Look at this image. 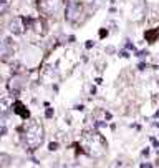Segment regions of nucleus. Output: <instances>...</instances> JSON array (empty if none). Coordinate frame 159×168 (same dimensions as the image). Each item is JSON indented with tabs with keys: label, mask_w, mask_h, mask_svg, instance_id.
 Returning <instances> with one entry per match:
<instances>
[{
	"label": "nucleus",
	"mask_w": 159,
	"mask_h": 168,
	"mask_svg": "<svg viewBox=\"0 0 159 168\" xmlns=\"http://www.w3.org/2000/svg\"><path fill=\"white\" fill-rule=\"evenodd\" d=\"M23 140H25V143L30 150H37L38 146L43 143V128H41V125L40 123H31L30 127H28V130L25 131Z\"/></svg>",
	"instance_id": "f257e3e1"
},
{
	"label": "nucleus",
	"mask_w": 159,
	"mask_h": 168,
	"mask_svg": "<svg viewBox=\"0 0 159 168\" xmlns=\"http://www.w3.org/2000/svg\"><path fill=\"white\" fill-rule=\"evenodd\" d=\"M84 152L91 156H101L106 152V143L100 135H90L84 140Z\"/></svg>",
	"instance_id": "f03ea898"
},
{
	"label": "nucleus",
	"mask_w": 159,
	"mask_h": 168,
	"mask_svg": "<svg viewBox=\"0 0 159 168\" xmlns=\"http://www.w3.org/2000/svg\"><path fill=\"white\" fill-rule=\"evenodd\" d=\"M83 3L80 2H70L66 5V12H65V17L70 23H76L83 19Z\"/></svg>",
	"instance_id": "7ed1b4c3"
},
{
	"label": "nucleus",
	"mask_w": 159,
	"mask_h": 168,
	"mask_svg": "<svg viewBox=\"0 0 159 168\" xmlns=\"http://www.w3.org/2000/svg\"><path fill=\"white\" fill-rule=\"evenodd\" d=\"M63 5V0H40L38 9L45 13V15H55Z\"/></svg>",
	"instance_id": "20e7f679"
},
{
	"label": "nucleus",
	"mask_w": 159,
	"mask_h": 168,
	"mask_svg": "<svg viewBox=\"0 0 159 168\" xmlns=\"http://www.w3.org/2000/svg\"><path fill=\"white\" fill-rule=\"evenodd\" d=\"M13 55V47H12V40L5 38L0 47V62H8Z\"/></svg>",
	"instance_id": "39448f33"
},
{
	"label": "nucleus",
	"mask_w": 159,
	"mask_h": 168,
	"mask_svg": "<svg viewBox=\"0 0 159 168\" xmlns=\"http://www.w3.org/2000/svg\"><path fill=\"white\" fill-rule=\"evenodd\" d=\"M25 28H27L25 22H23V19H20V17L10 20V23H8V30L12 32V33H15V35H22Z\"/></svg>",
	"instance_id": "423d86ee"
},
{
	"label": "nucleus",
	"mask_w": 159,
	"mask_h": 168,
	"mask_svg": "<svg viewBox=\"0 0 159 168\" xmlns=\"http://www.w3.org/2000/svg\"><path fill=\"white\" fill-rule=\"evenodd\" d=\"M23 85V80L20 75H15V77H12V80L8 82V90L10 92H18L20 88H22Z\"/></svg>",
	"instance_id": "0eeeda50"
},
{
	"label": "nucleus",
	"mask_w": 159,
	"mask_h": 168,
	"mask_svg": "<svg viewBox=\"0 0 159 168\" xmlns=\"http://www.w3.org/2000/svg\"><path fill=\"white\" fill-rule=\"evenodd\" d=\"M13 112H15V113H18V115H22L23 118H28V117H30L28 110H27V108H25V107H23L20 102H15V105H13Z\"/></svg>",
	"instance_id": "6e6552de"
},
{
	"label": "nucleus",
	"mask_w": 159,
	"mask_h": 168,
	"mask_svg": "<svg viewBox=\"0 0 159 168\" xmlns=\"http://www.w3.org/2000/svg\"><path fill=\"white\" fill-rule=\"evenodd\" d=\"M31 28H33L37 33L43 35V33H45V22H43V20H40V19L33 20V23H31Z\"/></svg>",
	"instance_id": "1a4fd4ad"
},
{
	"label": "nucleus",
	"mask_w": 159,
	"mask_h": 168,
	"mask_svg": "<svg viewBox=\"0 0 159 168\" xmlns=\"http://www.w3.org/2000/svg\"><path fill=\"white\" fill-rule=\"evenodd\" d=\"M144 37H146L147 42H154L159 37V30H157V28H154V30H147L146 33H144Z\"/></svg>",
	"instance_id": "9d476101"
},
{
	"label": "nucleus",
	"mask_w": 159,
	"mask_h": 168,
	"mask_svg": "<svg viewBox=\"0 0 159 168\" xmlns=\"http://www.w3.org/2000/svg\"><path fill=\"white\" fill-rule=\"evenodd\" d=\"M8 7H10L8 0H0V15H2V13H5L7 10H8Z\"/></svg>",
	"instance_id": "9b49d317"
},
{
	"label": "nucleus",
	"mask_w": 159,
	"mask_h": 168,
	"mask_svg": "<svg viewBox=\"0 0 159 168\" xmlns=\"http://www.w3.org/2000/svg\"><path fill=\"white\" fill-rule=\"evenodd\" d=\"M8 105H10V100L3 98L2 102H0V112H3V113H5L7 110H8Z\"/></svg>",
	"instance_id": "f8f14e48"
},
{
	"label": "nucleus",
	"mask_w": 159,
	"mask_h": 168,
	"mask_svg": "<svg viewBox=\"0 0 159 168\" xmlns=\"http://www.w3.org/2000/svg\"><path fill=\"white\" fill-rule=\"evenodd\" d=\"M7 133V125H5V120H0V137Z\"/></svg>",
	"instance_id": "ddd939ff"
},
{
	"label": "nucleus",
	"mask_w": 159,
	"mask_h": 168,
	"mask_svg": "<svg viewBox=\"0 0 159 168\" xmlns=\"http://www.w3.org/2000/svg\"><path fill=\"white\" fill-rule=\"evenodd\" d=\"M45 117H47V118H51L53 117V108H48L47 112H45Z\"/></svg>",
	"instance_id": "4468645a"
},
{
	"label": "nucleus",
	"mask_w": 159,
	"mask_h": 168,
	"mask_svg": "<svg viewBox=\"0 0 159 168\" xmlns=\"http://www.w3.org/2000/svg\"><path fill=\"white\" fill-rule=\"evenodd\" d=\"M56 148H58V145H56V143H50V150H51V152H55Z\"/></svg>",
	"instance_id": "2eb2a0df"
},
{
	"label": "nucleus",
	"mask_w": 159,
	"mask_h": 168,
	"mask_svg": "<svg viewBox=\"0 0 159 168\" xmlns=\"http://www.w3.org/2000/svg\"><path fill=\"white\" fill-rule=\"evenodd\" d=\"M153 165H151V163H141V168H151Z\"/></svg>",
	"instance_id": "dca6fc26"
},
{
	"label": "nucleus",
	"mask_w": 159,
	"mask_h": 168,
	"mask_svg": "<svg viewBox=\"0 0 159 168\" xmlns=\"http://www.w3.org/2000/svg\"><path fill=\"white\" fill-rule=\"evenodd\" d=\"M121 57H129V53L126 52V50H123V52H121Z\"/></svg>",
	"instance_id": "f3484780"
},
{
	"label": "nucleus",
	"mask_w": 159,
	"mask_h": 168,
	"mask_svg": "<svg viewBox=\"0 0 159 168\" xmlns=\"http://www.w3.org/2000/svg\"><path fill=\"white\" fill-rule=\"evenodd\" d=\"M93 45H94L93 42H88V44H86V48H91V47H93Z\"/></svg>",
	"instance_id": "a211bd4d"
}]
</instances>
